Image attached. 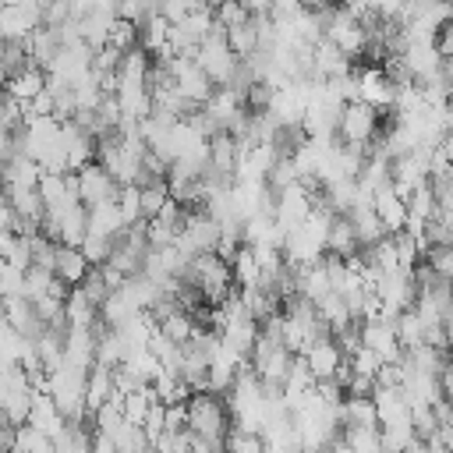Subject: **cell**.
Wrapping results in <instances>:
<instances>
[{
  "mask_svg": "<svg viewBox=\"0 0 453 453\" xmlns=\"http://www.w3.org/2000/svg\"><path fill=\"white\" fill-rule=\"evenodd\" d=\"M25 421L35 425L39 432H46L50 439L67 425L64 414L57 411V403H53V396H50L46 389H32V403H28V418H25Z\"/></svg>",
  "mask_w": 453,
  "mask_h": 453,
  "instance_id": "cell-14",
  "label": "cell"
},
{
  "mask_svg": "<svg viewBox=\"0 0 453 453\" xmlns=\"http://www.w3.org/2000/svg\"><path fill=\"white\" fill-rule=\"evenodd\" d=\"M142 428H145L149 442L163 432V403H159V400H152V403H149V411H145V418H142Z\"/></svg>",
  "mask_w": 453,
  "mask_h": 453,
  "instance_id": "cell-46",
  "label": "cell"
},
{
  "mask_svg": "<svg viewBox=\"0 0 453 453\" xmlns=\"http://www.w3.org/2000/svg\"><path fill=\"white\" fill-rule=\"evenodd\" d=\"M50 280H53V269H46V265H28L25 273H21V294L32 301V297H39V294H46L50 290Z\"/></svg>",
  "mask_w": 453,
  "mask_h": 453,
  "instance_id": "cell-35",
  "label": "cell"
},
{
  "mask_svg": "<svg viewBox=\"0 0 453 453\" xmlns=\"http://www.w3.org/2000/svg\"><path fill=\"white\" fill-rule=\"evenodd\" d=\"M173 226L166 223V219H159V216H152V219H145V244L149 248H163V244H173Z\"/></svg>",
  "mask_w": 453,
  "mask_h": 453,
  "instance_id": "cell-41",
  "label": "cell"
},
{
  "mask_svg": "<svg viewBox=\"0 0 453 453\" xmlns=\"http://www.w3.org/2000/svg\"><path fill=\"white\" fill-rule=\"evenodd\" d=\"M294 180H297V170H294L290 156H276L273 166L265 170V184H269V191L276 195L280 188H287V184H294Z\"/></svg>",
  "mask_w": 453,
  "mask_h": 453,
  "instance_id": "cell-37",
  "label": "cell"
},
{
  "mask_svg": "<svg viewBox=\"0 0 453 453\" xmlns=\"http://www.w3.org/2000/svg\"><path fill=\"white\" fill-rule=\"evenodd\" d=\"M301 361L311 372V379H329V375H336V368L343 361V350H340V343L333 336H322V340H311L301 350Z\"/></svg>",
  "mask_w": 453,
  "mask_h": 453,
  "instance_id": "cell-9",
  "label": "cell"
},
{
  "mask_svg": "<svg viewBox=\"0 0 453 453\" xmlns=\"http://www.w3.org/2000/svg\"><path fill=\"white\" fill-rule=\"evenodd\" d=\"M21 273H25V269H18V265H11L7 258H0V297L21 294Z\"/></svg>",
  "mask_w": 453,
  "mask_h": 453,
  "instance_id": "cell-45",
  "label": "cell"
},
{
  "mask_svg": "<svg viewBox=\"0 0 453 453\" xmlns=\"http://www.w3.org/2000/svg\"><path fill=\"white\" fill-rule=\"evenodd\" d=\"M42 81H46V71H42V67H35V64H28L25 71H18V74L4 78V92H11L14 99L28 103L35 92H42Z\"/></svg>",
  "mask_w": 453,
  "mask_h": 453,
  "instance_id": "cell-22",
  "label": "cell"
},
{
  "mask_svg": "<svg viewBox=\"0 0 453 453\" xmlns=\"http://www.w3.org/2000/svg\"><path fill=\"white\" fill-rule=\"evenodd\" d=\"M124 230V216L117 209V202H96V205H85V234H99V237H117Z\"/></svg>",
  "mask_w": 453,
  "mask_h": 453,
  "instance_id": "cell-13",
  "label": "cell"
},
{
  "mask_svg": "<svg viewBox=\"0 0 453 453\" xmlns=\"http://www.w3.org/2000/svg\"><path fill=\"white\" fill-rule=\"evenodd\" d=\"M0 88H4V78H0Z\"/></svg>",
  "mask_w": 453,
  "mask_h": 453,
  "instance_id": "cell-50",
  "label": "cell"
},
{
  "mask_svg": "<svg viewBox=\"0 0 453 453\" xmlns=\"http://www.w3.org/2000/svg\"><path fill=\"white\" fill-rule=\"evenodd\" d=\"M357 99L368 103V106H375V110H382V106L393 103V81L386 78L382 67H368V71L357 78Z\"/></svg>",
  "mask_w": 453,
  "mask_h": 453,
  "instance_id": "cell-16",
  "label": "cell"
},
{
  "mask_svg": "<svg viewBox=\"0 0 453 453\" xmlns=\"http://www.w3.org/2000/svg\"><path fill=\"white\" fill-rule=\"evenodd\" d=\"M74 177H78V202H81V205L110 202V198L117 195V180H113V177L103 170V163H96V159L81 163V166L74 170Z\"/></svg>",
  "mask_w": 453,
  "mask_h": 453,
  "instance_id": "cell-7",
  "label": "cell"
},
{
  "mask_svg": "<svg viewBox=\"0 0 453 453\" xmlns=\"http://www.w3.org/2000/svg\"><path fill=\"white\" fill-rule=\"evenodd\" d=\"M0 191H4V184H0Z\"/></svg>",
  "mask_w": 453,
  "mask_h": 453,
  "instance_id": "cell-51",
  "label": "cell"
},
{
  "mask_svg": "<svg viewBox=\"0 0 453 453\" xmlns=\"http://www.w3.org/2000/svg\"><path fill=\"white\" fill-rule=\"evenodd\" d=\"M322 35H326L329 42H336L343 57L365 53V28H361L357 14H350L347 7H333V11H329V21H326Z\"/></svg>",
  "mask_w": 453,
  "mask_h": 453,
  "instance_id": "cell-5",
  "label": "cell"
},
{
  "mask_svg": "<svg viewBox=\"0 0 453 453\" xmlns=\"http://www.w3.org/2000/svg\"><path fill=\"white\" fill-rule=\"evenodd\" d=\"M96 319H99V304H92L78 287H71L64 297V322L67 326H96Z\"/></svg>",
  "mask_w": 453,
  "mask_h": 453,
  "instance_id": "cell-23",
  "label": "cell"
},
{
  "mask_svg": "<svg viewBox=\"0 0 453 453\" xmlns=\"http://www.w3.org/2000/svg\"><path fill=\"white\" fill-rule=\"evenodd\" d=\"M106 42H110V46H117V50H131V46H138V25H134V21H127V18H113Z\"/></svg>",
  "mask_w": 453,
  "mask_h": 453,
  "instance_id": "cell-38",
  "label": "cell"
},
{
  "mask_svg": "<svg viewBox=\"0 0 453 453\" xmlns=\"http://www.w3.org/2000/svg\"><path fill=\"white\" fill-rule=\"evenodd\" d=\"M88 64H92V46L81 42V39H74V42H60L57 46L53 60L46 64V71L60 74L64 81H74V78H81L88 71Z\"/></svg>",
  "mask_w": 453,
  "mask_h": 453,
  "instance_id": "cell-8",
  "label": "cell"
},
{
  "mask_svg": "<svg viewBox=\"0 0 453 453\" xmlns=\"http://www.w3.org/2000/svg\"><path fill=\"white\" fill-rule=\"evenodd\" d=\"M32 308H35V319H39L42 326H57V329L67 326V322H64V301L53 297L50 290L39 294V297H32Z\"/></svg>",
  "mask_w": 453,
  "mask_h": 453,
  "instance_id": "cell-33",
  "label": "cell"
},
{
  "mask_svg": "<svg viewBox=\"0 0 453 453\" xmlns=\"http://www.w3.org/2000/svg\"><path fill=\"white\" fill-rule=\"evenodd\" d=\"M372 209H375L379 223L386 226V234L400 230V226H403V219H407V202H403V195H396V188H393V184H386V188L372 191Z\"/></svg>",
  "mask_w": 453,
  "mask_h": 453,
  "instance_id": "cell-12",
  "label": "cell"
},
{
  "mask_svg": "<svg viewBox=\"0 0 453 453\" xmlns=\"http://www.w3.org/2000/svg\"><path fill=\"white\" fill-rule=\"evenodd\" d=\"M202 4H209V7H212V4H216V0H202Z\"/></svg>",
  "mask_w": 453,
  "mask_h": 453,
  "instance_id": "cell-49",
  "label": "cell"
},
{
  "mask_svg": "<svg viewBox=\"0 0 453 453\" xmlns=\"http://www.w3.org/2000/svg\"><path fill=\"white\" fill-rule=\"evenodd\" d=\"M184 411H188V428L198 432V435H209V439H223L226 435V407L216 393L209 389H198L184 400Z\"/></svg>",
  "mask_w": 453,
  "mask_h": 453,
  "instance_id": "cell-3",
  "label": "cell"
},
{
  "mask_svg": "<svg viewBox=\"0 0 453 453\" xmlns=\"http://www.w3.org/2000/svg\"><path fill=\"white\" fill-rule=\"evenodd\" d=\"M0 78H4V39H0Z\"/></svg>",
  "mask_w": 453,
  "mask_h": 453,
  "instance_id": "cell-48",
  "label": "cell"
},
{
  "mask_svg": "<svg viewBox=\"0 0 453 453\" xmlns=\"http://www.w3.org/2000/svg\"><path fill=\"white\" fill-rule=\"evenodd\" d=\"M0 311H4V319H7L21 336H28V340L39 336L42 322L35 319V308H32V301H28L25 294H7V297H0Z\"/></svg>",
  "mask_w": 453,
  "mask_h": 453,
  "instance_id": "cell-11",
  "label": "cell"
},
{
  "mask_svg": "<svg viewBox=\"0 0 453 453\" xmlns=\"http://www.w3.org/2000/svg\"><path fill=\"white\" fill-rule=\"evenodd\" d=\"M39 163L35 159H28L25 152H11L4 163H0V184L4 188H11V184H25V188H35V180H39Z\"/></svg>",
  "mask_w": 453,
  "mask_h": 453,
  "instance_id": "cell-18",
  "label": "cell"
},
{
  "mask_svg": "<svg viewBox=\"0 0 453 453\" xmlns=\"http://www.w3.org/2000/svg\"><path fill=\"white\" fill-rule=\"evenodd\" d=\"M170 198V191H166V180H152V184H138V212H142V219H152L159 209H163V202Z\"/></svg>",
  "mask_w": 453,
  "mask_h": 453,
  "instance_id": "cell-31",
  "label": "cell"
},
{
  "mask_svg": "<svg viewBox=\"0 0 453 453\" xmlns=\"http://www.w3.org/2000/svg\"><path fill=\"white\" fill-rule=\"evenodd\" d=\"M4 198L11 202V209H14V216L18 219H25V223H42V216H46V205H42V198H39V191L35 188H25V184H11V188H4Z\"/></svg>",
  "mask_w": 453,
  "mask_h": 453,
  "instance_id": "cell-17",
  "label": "cell"
},
{
  "mask_svg": "<svg viewBox=\"0 0 453 453\" xmlns=\"http://www.w3.org/2000/svg\"><path fill=\"white\" fill-rule=\"evenodd\" d=\"M223 39H226V46H230L237 57H248V53L258 46L255 14H248V18H244V21H237V25H226V28H223Z\"/></svg>",
  "mask_w": 453,
  "mask_h": 453,
  "instance_id": "cell-27",
  "label": "cell"
},
{
  "mask_svg": "<svg viewBox=\"0 0 453 453\" xmlns=\"http://www.w3.org/2000/svg\"><path fill=\"white\" fill-rule=\"evenodd\" d=\"M393 333H396V343H400L403 350L425 343V326H421V319L414 315V308H403V311L393 315Z\"/></svg>",
  "mask_w": 453,
  "mask_h": 453,
  "instance_id": "cell-28",
  "label": "cell"
},
{
  "mask_svg": "<svg viewBox=\"0 0 453 453\" xmlns=\"http://www.w3.org/2000/svg\"><path fill=\"white\" fill-rule=\"evenodd\" d=\"M85 269H88V262H85V255H81V248L78 244H57V258H53V276H60L64 283H78L81 276H85Z\"/></svg>",
  "mask_w": 453,
  "mask_h": 453,
  "instance_id": "cell-21",
  "label": "cell"
},
{
  "mask_svg": "<svg viewBox=\"0 0 453 453\" xmlns=\"http://www.w3.org/2000/svg\"><path fill=\"white\" fill-rule=\"evenodd\" d=\"M152 400H156V396H152V389H149V386H138V389L124 393V400H120V414H124V421L142 425V418H145V411H149V403H152Z\"/></svg>",
  "mask_w": 453,
  "mask_h": 453,
  "instance_id": "cell-34",
  "label": "cell"
},
{
  "mask_svg": "<svg viewBox=\"0 0 453 453\" xmlns=\"http://www.w3.org/2000/svg\"><path fill=\"white\" fill-rule=\"evenodd\" d=\"M14 449H21V453H53V439L46 432H39L35 425L21 421V425H14Z\"/></svg>",
  "mask_w": 453,
  "mask_h": 453,
  "instance_id": "cell-30",
  "label": "cell"
},
{
  "mask_svg": "<svg viewBox=\"0 0 453 453\" xmlns=\"http://www.w3.org/2000/svg\"><path fill=\"white\" fill-rule=\"evenodd\" d=\"M223 446H226V449H234V453H258V449H262V435L234 425V432H226V435H223Z\"/></svg>",
  "mask_w": 453,
  "mask_h": 453,
  "instance_id": "cell-40",
  "label": "cell"
},
{
  "mask_svg": "<svg viewBox=\"0 0 453 453\" xmlns=\"http://www.w3.org/2000/svg\"><path fill=\"white\" fill-rule=\"evenodd\" d=\"M149 446H152V442H149L145 428L134 425V421H124V425L113 432V449H120V453H138V449H149Z\"/></svg>",
  "mask_w": 453,
  "mask_h": 453,
  "instance_id": "cell-32",
  "label": "cell"
},
{
  "mask_svg": "<svg viewBox=\"0 0 453 453\" xmlns=\"http://www.w3.org/2000/svg\"><path fill=\"white\" fill-rule=\"evenodd\" d=\"M113 202H117V209L124 216V226L134 223V219H142V212H138V184H117Z\"/></svg>",
  "mask_w": 453,
  "mask_h": 453,
  "instance_id": "cell-39",
  "label": "cell"
},
{
  "mask_svg": "<svg viewBox=\"0 0 453 453\" xmlns=\"http://www.w3.org/2000/svg\"><path fill=\"white\" fill-rule=\"evenodd\" d=\"M184 280H188V283L198 290V297H205V301H223V297L230 294V283H234L230 262L219 258L216 251H198V255H191V258H188V269H184Z\"/></svg>",
  "mask_w": 453,
  "mask_h": 453,
  "instance_id": "cell-1",
  "label": "cell"
},
{
  "mask_svg": "<svg viewBox=\"0 0 453 453\" xmlns=\"http://www.w3.org/2000/svg\"><path fill=\"white\" fill-rule=\"evenodd\" d=\"M340 425H343V428H347V425H379L372 393H368V396H350V393H343V400H340Z\"/></svg>",
  "mask_w": 453,
  "mask_h": 453,
  "instance_id": "cell-24",
  "label": "cell"
},
{
  "mask_svg": "<svg viewBox=\"0 0 453 453\" xmlns=\"http://www.w3.org/2000/svg\"><path fill=\"white\" fill-rule=\"evenodd\" d=\"M357 248H361V244H357V237H354V230H350V219H347L343 212H333L329 230H326V251L347 258V255H354Z\"/></svg>",
  "mask_w": 453,
  "mask_h": 453,
  "instance_id": "cell-20",
  "label": "cell"
},
{
  "mask_svg": "<svg viewBox=\"0 0 453 453\" xmlns=\"http://www.w3.org/2000/svg\"><path fill=\"white\" fill-rule=\"evenodd\" d=\"M343 446L354 453H379V425H347L343 428Z\"/></svg>",
  "mask_w": 453,
  "mask_h": 453,
  "instance_id": "cell-29",
  "label": "cell"
},
{
  "mask_svg": "<svg viewBox=\"0 0 453 453\" xmlns=\"http://www.w3.org/2000/svg\"><path fill=\"white\" fill-rule=\"evenodd\" d=\"M343 216L350 219V230H354V237H357V244H361V248H368V244H375L379 237H386V226L379 223V216H375L372 202L354 205V209H350V212H343Z\"/></svg>",
  "mask_w": 453,
  "mask_h": 453,
  "instance_id": "cell-19",
  "label": "cell"
},
{
  "mask_svg": "<svg viewBox=\"0 0 453 453\" xmlns=\"http://www.w3.org/2000/svg\"><path fill=\"white\" fill-rule=\"evenodd\" d=\"M78 248H81V255H85V262H88V265H99V262H106V255H110V237L85 234Z\"/></svg>",
  "mask_w": 453,
  "mask_h": 453,
  "instance_id": "cell-42",
  "label": "cell"
},
{
  "mask_svg": "<svg viewBox=\"0 0 453 453\" xmlns=\"http://www.w3.org/2000/svg\"><path fill=\"white\" fill-rule=\"evenodd\" d=\"M156 326H159V333H163V336H170L173 343H188V340H191V333L198 329V322L188 315V308H170L166 315H159V319H156Z\"/></svg>",
  "mask_w": 453,
  "mask_h": 453,
  "instance_id": "cell-25",
  "label": "cell"
},
{
  "mask_svg": "<svg viewBox=\"0 0 453 453\" xmlns=\"http://www.w3.org/2000/svg\"><path fill=\"white\" fill-rule=\"evenodd\" d=\"M195 7H202V0H159V18H166L170 25L184 21Z\"/></svg>",
  "mask_w": 453,
  "mask_h": 453,
  "instance_id": "cell-44",
  "label": "cell"
},
{
  "mask_svg": "<svg viewBox=\"0 0 453 453\" xmlns=\"http://www.w3.org/2000/svg\"><path fill=\"white\" fill-rule=\"evenodd\" d=\"M0 230H11V234H14V209H11V202L4 198V191H0Z\"/></svg>",
  "mask_w": 453,
  "mask_h": 453,
  "instance_id": "cell-47",
  "label": "cell"
},
{
  "mask_svg": "<svg viewBox=\"0 0 453 453\" xmlns=\"http://www.w3.org/2000/svg\"><path fill=\"white\" fill-rule=\"evenodd\" d=\"M110 389H113V375H110V368H106V365H92L88 375H85V411L92 414L99 403H106Z\"/></svg>",
  "mask_w": 453,
  "mask_h": 453,
  "instance_id": "cell-26",
  "label": "cell"
},
{
  "mask_svg": "<svg viewBox=\"0 0 453 453\" xmlns=\"http://www.w3.org/2000/svg\"><path fill=\"white\" fill-rule=\"evenodd\" d=\"M421 258H425V265H428L435 276L449 280V273H453V248H449V244H428V248L421 251Z\"/></svg>",
  "mask_w": 453,
  "mask_h": 453,
  "instance_id": "cell-36",
  "label": "cell"
},
{
  "mask_svg": "<svg viewBox=\"0 0 453 453\" xmlns=\"http://www.w3.org/2000/svg\"><path fill=\"white\" fill-rule=\"evenodd\" d=\"M311 67H315V78H333V74H347L350 71V57L340 53L336 42H329L326 35L311 42Z\"/></svg>",
  "mask_w": 453,
  "mask_h": 453,
  "instance_id": "cell-15",
  "label": "cell"
},
{
  "mask_svg": "<svg viewBox=\"0 0 453 453\" xmlns=\"http://www.w3.org/2000/svg\"><path fill=\"white\" fill-rule=\"evenodd\" d=\"M276 195H280V198H273V219H276V226L287 234L290 226H297V223L308 216V209H311L315 198H311V191H308L301 180L280 188Z\"/></svg>",
  "mask_w": 453,
  "mask_h": 453,
  "instance_id": "cell-6",
  "label": "cell"
},
{
  "mask_svg": "<svg viewBox=\"0 0 453 453\" xmlns=\"http://www.w3.org/2000/svg\"><path fill=\"white\" fill-rule=\"evenodd\" d=\"M64 361L78 368L96 365V326H67L64 329Z\"/></svg>",
  "mask_w": 453,
  "mask_h": 453,
  "instance_id": "cell-10",
  "label": "cell"
},
{
  "mask_svg": "<svg viewBox=\"0 0 453 453\" xmlns=\"http://www.w3.org/2000/svg\"><path fill=\"white\" fill-rule=\"evenodd\" d=\"M237 53L226 46V39H223V25H216L212 21V28H209V35L198 42V53H195V64L209 74V81L212 85H226L230 81V74L237 71Z\"/></svg>",
  "mask_w": 453,
  "mask_h": 453,
  "instance_id": "cell-2",
  "label": "cell"
},
{
  "mask_svg": "<svg viewBox=\"0 0 453 453\" xmlns=\"http://www.w3.org/2000/svg\"><path fill=\"white\" fill-rule=\"evenodd\" d=\"M375 106L354 99V103H343L340 117H336V138H343L347 145H368L375 138Z\"/></svg>",
  "mask_w": 453,
  "mask_h": 453,
  "instance_id": "cell-4",
  "label": "cell"
},
{
  "mask_svg": "<svg viewBox=\"0 0 453 453\" xmlns=\"http://www.w3.org/2000/svg\"><path fill=\"white\" fill-rule=\"evenodd\" d=\"M244 18H248V11H244L237 0H216V4H212V21L223 25V28H226V25H237V21H244Z\"/></svg>",
  "mask_w": 453,
  "mask_h": 453,
  "instance_id": "cell-43",
  "label": "cell"
}]
</instances>
